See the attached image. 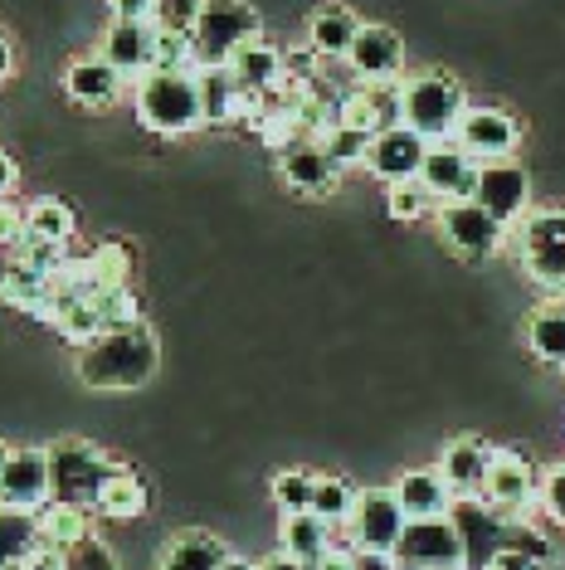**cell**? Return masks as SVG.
<instances>
[{"label":"cell","mask_w":565,"mask_h":570,"mask_svg":"<svg viewBox=\"0 0 565 570\" xmlns=\"http://www.w3.org/2000/svg\"><path fill=\"white\" fill-rule=\"evenodd\" d=\"M137 118L147 132L161 137H186L205 127V102H200V79L196 73H147L137 83Z\"/></svg>","instance_id":"obj_2"},{"label":"cell","mask_w":565,"mask_h":570,"mask_svg":"<svg viewBox=\"0 0 565 570\" xmlns=\"http://www.w3.org/2000/svg\"><path fill=\"white\" fill-rule=\"evenodd\" d=\"M526 346L536 361L565 371V303H542L526 317Z\"/></svg>","instance_id":"obj_27"},{"label":"cell","mask_w":565,"mask_h":570,"mask_svg":"<svg viewBox=\"0 0 565 570\" xmlns=\"http://www.w3.org/2000/svg\"><path fill=\"white\" fill-rule=\"evenodd\" d=\"M16 73V49H10V40L0 35V79H10Z\"/></svg>","instance_id":"obj_52"},{"label":"cell","mask_w":565,"mask_h":570,"mask_svg":"<svg viewBox=\"0 0 565 570\" xmlns=\"http://www.w3.org/2000/svg\"><path fill=\"white\" fill-rule=\"evenodd\" d=\"M225 561H229L225 541L210 537V531H181L161 551V570H225Z\"/></svg>","instance_id":"obj_25"},{"label":"cell","mask_w":565,"mask_h":570,"mask_svg":"<svg viewBox=\"0 0 565 570\" xmlns=\"http://www.w3.org/2000/svg\"><path fill=\"white\" fill-rule=\"evenodd\" d=\"M69 570H118V561H112V551L98 537H88L83 547L69 551Z\"/></svg>","instance_id":"obj_42"},{"label":"cell","mask_w":565,"mask_h":570,"mask_svg":"<svg viewBox=\"0 0 565 570\" xmlns=\"http://www.w3.org/2000/svg\"><path fill=\"white\" fill-rule=\"evenodd\" d=\"M395 498H400V508H405L409 522H424V517H448V512H454V502H458L439 469H409L400 483H395Z\"/></svg>","instance_id":"obj_22"},{"label":"cell","mask_w":565,"mask_h":570,"mask_svg":"<svg viewBox=\"0 0 565 570\" xmlns=\"http://www.w3.org/2000/svg\"><path fill=\"white\" fill-rule=\"evenodd\" d=\"M444 570H464V566H444Z\"/></svg>","instance_id":"obj_56"},{"label":"cell","mask_w":565,"mask_h":570,"mask_svg":"<svg viewBox=\"0 0 565 570\" xmlns=\"http://www.w3.org/2000/svg\"><path fill=\"white\" fill-rule=\"evenodd\" d=\"M542 512L556 527H565V463H556V469L542 478Z\"/></svg>","instance_id":"obj_41"},{"label":"cell","mask_w":565,"mask_h":570,"mask_svg":"<svg viewBox=\"0 0 565 570\" xmlns=\"http://www.w3.org/2000/svg\"><path fill=\"white\" fill-rule=\"evenodd\" d=\"M424 186L444 200H473V186H478V161L458 147L454 137L448 141H429V157H424V171H419Z\"/></svg>","instance_id":"obj_16"},{"label":"cell","mask_w":565,"mask_h":570,"mask_svg":"<svg viewBox=\"0 0 565 570\" xmlns=\"http://www.w3.org/2000/svg\"><path fill=\"white\" fill-rule=\"evenodd\" d=\"M6 463H10V449H6V444H0V473H6Z\"/></svg>","instance_id":"obj_54"},{"label":"cell","mask_w":565,"mask_h":570,"mask_svg":"<svg viewBox=\"0 0 565 570\" xmlns=\"http://www.w3.org/2000/svg\"><path fill=\"white\" fill-rule=\"evenodd\" d=\"M356 492L346 478H317V492H313V512L323 517L327 527H346L351 522V512H356Z\"/></svg>","instance_id":"obj_32"},{"label":"cell","mask_w":565,"mask_h":570,"mask_svg":"<svg viewBox=\"0 0 565 570\" xmlns=\"http://www.w3.org/2000/svg\"><path fill=\"white\" fill-rule=\"evenodd\" d=\"M112 6V20H147L157 16V0H108Z\"/></svg>","instance_id":"obj_45"},{"label":"cell","mask_w":565,"mask_h":570,"mask_svg":"<svg viewBox=\"0 0 565 570\" xmlns=\"http://www.w3.org/2000/svg\"><path fill=\"white\" fill-rule=\"evenodd\" d=\"M264 20L249 0H205L196 30V69H220V63L235 59V49H244L249 40H264Z\"/></svg>","instance_id":"obj_4"},{"label":"cell","mask_w":565,"mask_h":570,"mask_svg":"<svg viewBox=\"0 0 565 570\" xmlns=\"http://www.w3.org/2000/svg\"><path fill=\"white\" fill-rule=\"evenodd\" d=\"M225 570H259V566H249V561H235V556H229V561H225Z\"/></svg>","instance_id":"obj_53"},{"label":"cell","mask_w":565,"mask_h":570,"mask_svg":"<svg viewBox=\"0 0 565 570\" xmlns=\"http://www.w3.org/2000/svg\"><path fill=\"white\" fill-rule=\"evenodd\" d=\"M356 570H400L395 556H380V551H356Z\"/></svg>","instance_id":"obj_47"},{"label":"cell","mask_w":565,"mask_h":570,"mask_svg":"<svg viewBox=\"0 0 565 570\" xmlns=\"http://www.w3.org/2000/svg\"><path fill=\"white\" fill-rule=\"evenodd\" d=\"M229 73L244 83V88H254V94H274V88H282V55L268 40H249L244 49H235V59H229Z\"/></svg>","instance_id":"obj_24"},{"label":"cell","mask_w":565,"mask_h":570,"mask_svg":"<svg viewBox=\"0 0 565 570\" xmlns=\"http://www.w3.org/2000/svg\"><path fill=\"white\" fill-rule=\"evenodd\" d=\"M464 112H468V98L458 79H448L439 69L405 79V127H415L424 141H448Z\"/></svg>","instance_id":"obj_5"},{"label":"cell","mask_w":565,"mask_h":570,"mask_svg":"<svg viewBox=\"0 0 565 570\" xmlns=\"http://www.w3.org/2000/svg\"><path fill=\"white\" fill-rule=\"evenodd\" d=\"M147 512V483L132 473V469H118L108 478L98 498V517H112V522H132V517Z\"/></svg>","instance_id":"obj_29"},{"label":"cell","mask_w":565,"mask_h":570,"mask_svg":"<svg viewBox=\"0 0 565 570\" xmlns=\"http://www.w3.org/2000/svg\"><path fill=\"white\" fill-rule=\"evenodd\" d=\"M313 492H317V478L303 473V469H288V473L274 478V502L282 508V517L313 512Z\"/></svg>","instance_id":"obj_35"},{"label":"cell","mask_w":565,"mask_h":570,"mask_svg":"<svg viewBox=\"0 0 565 570\" xmlns=\"http://www.w3.org/2000/svg\"><path fill=\"white\" fill-rule=\"evenodd\" d=\"M346 63H351V73L361 83L400 79L405 45H400V35H395L390 24H361V35H356V45H351V55H346Z\"/></svg>","instance_id":"obj_18"},{"label":"cell","mask_w":565,"mask_h":570,"mask_svg":"<svg viewBox=\"0 0 565 570\" xmlns=\"http://www.w3.org/2000/svg\"><path fill=\"white\" fill-rule=\"evenodd\" d=\"M63 94L79 102V108H112L122 94V73L102 55H83L63 69Z\"/></svg>","instance_id":"obj_21"},{"label":"cell","mask_w":565,"mask_h":570,"mask_svg":"<svg viewBox=\"0 0 565 570\" xmlns=\"http://www.w3.org/2000/svg\"><path fill=\"white\" fill-rule=\"evenodd\" d=\"M93 303H98V313H102V332L137 327V322H141V307H137V293L132 288H98Z\"/></svg>","instance_id":"obj_37"},{"label":"cell","mask_w":565,"mask_h":570,"mask_svg":"<svg viewBox=\"0 0 565 570\" xmlns=\"http://www.w3.org/2000/svg\"><path fill=\"white\" fill-rule=\"evenodd\" d=\"M34 517H40V541H49L59 551H73L93 537V512L69 508V502H44Z\"/></svg>","instance_id":"obj_26"},{"label":"cell","mask_w":565,"mask_h":570,"mask_svg":"<svg viewBox=\"0 0 565 570\" xmlns=\"http://www.w3.org/2000/svg\"><path fill=\"white\" fill-rule=\"evenodd\" d=\"M278 171L293 190H303V196H327V190H337L341 166L327 157L323 141H293V147L282 151Z\"/></svg>","instance_id":"obj_20"},{"label":"cell","mask_w":565,"mask_h":570,"mask_svg":"<svg viewBox=\"0 0 565 570\" xmlns=\"http://www.w3.org/2000/svg\"><path fill=\"white\" fill-rule=\"evenodd\" d=\"M200 79V102H205V122H239V118H259L264 112V94L244 88L229 63L220 69H196Z\"/></svg>","instance_id":"obj_17"},{"label":"cell","mask_w":565,"mask_h":570,"mask_svg":"<svg viewBox=\"0 0 565 570\" xmlns=\"http://www.w3.org/2000/svg\"><path fill=\"white\" fill-rule=\"evenodd\" d=\"M351 547L356 551H380V556H395L400 547L409 517L400 508V498H395V488H366L361 498H356V512H351Z\"/></svg>","instance_id":"obj_7"},{"label":"cell","mask_w":565,"mask_h":570,"mask_svg":"<svg viewBox=\"0 0 565 570\" xmlns=\"http://www.w3.org/2000/svg\"><path fill=\"white\" fill-rule=\"evenodd\" d=\"M157 336L147 327H118V332H98L93 342L79 346V381L93 391H137L157 375Z\"/></svg>","instance_id":"obj_1"},{"label":"cell","mask_w":565,"mask_h":570,"mask_svg":"<svg viewBox=\"0 0 565 570\" xmlns=\"http://www.w3.org/2000/svg\"><path fill=\"white\" fill-rule=\"evenodd\" d=\"M356 35H361V20L346 6H317L313 20H307V49H313L317 59H346Z\"/></svg>","instance_id":"obj_23"},{"label":"cell","mask_w":565,"mask_h":570,"mask_svg":"<svg viewBox=\"0 0 565 570\" xmlns=\"http://www.w3.org/2000/svg\"><path fill=\"white\" fill-rule=\"evenodd\" d=\"M44 502H54L49 449H10V463H6V473H0V508L40 512Z\"/></svg>","instance_id":"obj_11"},{"label":"cell","mask_w":565,"mask_h":570,"mask_svg":"<svg viewBox=\"0 0 565 570\" xmlns=\"http://www.w3.org/2000/svg\"><path fill=\"white\" fill-rule=\"evenodd\" d=\"M473 200L483 205L497 225H517L526 200H532V180L517 161H478V186H473Z\"/></svg>","instance_id":"obj_12"},{"label":"cell","mask_w":565,"mask_h":570,"mask_svg":"<svg viewBox=\"0 0 565 570\" xmlns=\"http://www.w3.org/2000/svg\"><path fill=\"white\" fill-rule=\"evenodd\" d=\"M487 570H542V566L526 561V556H517V551H503V556H497V561L487 566Z\"/></svg>","instance_id":"obj_49"},{"label":"cell","mask_w":565,"mask_h":570,"mask_svg":"<svg viewBox=\"0 0 565 570\" xmlns=\"http://www.w3.org/2000/svg\"><path fill=\"white\" fill-rule=\"evenodd\" d=\"M24 570H69V551L49 547V541H40L30 556H24Z\"/></svg>","instance_id":"obj_44"},{"label":"cell","mask_w":565,"mask_h":570,"mask_svg":"<svg viewBox=\"0 0 565 570\" xmlns=\"http://www.w3.org/2000/svg\"><path fill=\"white\" fill-rule=\"evenodd\" d=\"M88 274L98 288H132V249L127 244H98L88 254Z\"/></svg>","instance_id":"obj_33"},{"label":"cell","mask_w":565,"mask_h":570,"mask_svg":"<svg viewBox=\"0 0 565 570\" xmlns=\"http://www.w3.org/2000/svg\"><path fill=\"white\" fill-rule=\"evenodd\" d=\"M483 502L507 522H522V512L532 502H542V483H536L532 459L517 449H493V469H487L483 483Z\"/></svg>","instance_id":"obj_6"},{"label":"cell","mask_w":565,"mask_h":570,"mask_svg":"<svg viewBox=\"0 0 565 570\" xmlns=\"http://www.w3.org/2000/svg\"><path fill=\"white\" fill-rule=\"evenodd\" d=\"M6 570H24V561H20V566H6Z\"/></svg>","instance_id":"obj_55"},{"label":"cell","mask_w":565,"mask_h":570,"mask_svg":"<svg viewBox=\"0 0 565 570\" xmlns=\"http://www.w3.org/2000/svg\"><path fill=\"white\" fill-rule=\"evenodd\" d=\"M395 566L400 570L464 566V537H458L454 517H424V522H409L400 547H395Z\"/></svg>","instance_id":"obj_8"},{"label":"cell","mask_w":565,"mask_h":570,"mask_svg":"<svg viewBox=\"0 0 565 570\" xmlns=\"http://www.w3.org/2000/svg\"><path fill=\"white\" fill-rule=\"evenodd\" d=\"M385 210H390L395 219H424L429 210H439V196H434V190L415 176V180H400V186H390V196H385Z\"/></svg>","instance_id":"obj_34"},{"label":"cell","mask_w":565,"mask_h":570,"mask_svg":"<svg viewBox=\"0 0 565 570\" xmlns=\"http://www.w3.org/2000/svg\"><path fill=\"white\" fill-rule=\"evenodd\" d=\"M151 45H157V24L147 20H112L102 30L98 55L122 73V83H141L151 73Z\"/></svg>","instance_id":"obj_15"},{"label":"cell","mask_w":565,"mask_h":570,"mask_svg":"<svg viewBox=\"0 0 565 570\" xmlns=\"http://www.w3.org/2000/svg\"><path fill=\"white\" fill-rule=\"evenodd\" d=\"M24 235L30 239H40V244H69L73 239V210L63 200L54 196H44V200H34L30 210H24Z\"/></svg>","instance_id":"obj_31"},{"label":"cell","mask_w":565,"mask_h":570,"mask_svg":"<svg viewBox=\"0 0 565 570\" xmlns=\"http://www.w3.org/2000/svg\"><path fill=\"white\" fill-rule=\"evenodd\" d=\"M454 141L473 161H507L522 141V127L503 108H468L454 127Z\"/></svg>","instance_id":"obj_10"},{"label":"cell","mask_w":565,"mask_h":570,"mask_svg":"<svg viewBox=\"0 0 565 570\" xmlns=\"http://www.w3.org/2000/svg\"><path fill=\"white\" fill-rule=\"evenodd\" d=\"M370 132H361V127H346V122H337L331 132L323 137V147H327V157L337 161V166H356V161H366L370 157Z\"/></svg>","instance_id":"obj_38"},{"label":"cell","mask_w":565,"mask_h":570,"mask_svg":"<svg viewBox=\"0 0 565 570\" xmlns=\"http://www.w3.org/2000/svg\"><path fill=\"white\" fill-rule=\"evenodd\" d=\"M517 254L542 288H565V210H542L526 219Z\"/></svg>","instance_id":"obj_9"},{"label":"cell","mask_w":565,"mask_h":570,"mask_svg":"<svg viewBox=\"0 0 565 570\" xmlns=\"http://www.w3.org/2000/svg\"><path fill=\"white\" fill-rule=\"evenodd\" d=\"M259 570H313L307 561H298V556H288V551H278V556H268V561Z\"/></svg>","instance_id":"obj_50"},{"label":"cell","mask_w":565,"mask_h":570,"mask_svg":"<svg viewBox=\"0 0 565 570\" xmlns=\"http://www.w3.org/2000/svg\"><path fill=\"white\" fill-rule=\"evenodd\" d=\"M507 551H517V556H526V561H536V566L551 561V541L536 527H526V522H507Z\"/></svg>","instance_id":"obj_40"},{"label":"cell","mask_w":565,"mask_h":570,"mask_svg":"<svg viewBox=\"0 0 565 570\" xmlns=\"http://www.w3.org/2000/svg\"><path fill=\"white\" fill-rule=\"evenodd\" d=\"M282 551L298 556V561H307V566H317L331 551V527L317 512L282 517Z\"/></svg>","instance_id":"obj_28"},{"label":"cell","mask_w":565,"mask_h":570,"mask_svg":"<svg viewBox=\"0 0 565 570\" xmlns=\"http://www.w3.org/2000/svg\"><path fill=\"white\" fill-rule=\"evenodd\" d=\"M313 570H356V547H331Z\"/></svg>","instance_id":"obj_46"},{"label":"cell","mask_w":565,"mask_h":570,"mask_svg":"<svg viewBox=\"0 0 565 570\" xmlns=\"http://www.w3.org/2000/svg\"><path fill=\"white\" fill-rule=\"evenodd\" d=\"M205 0H157V16H151V24L166 35H190L200 20Z\"/></svg>","instance_id":"obj_39"},{"label":"cell","mask_w":565,"mask_h":570,"mask_svg":"<svg viewBox=\"0 0 565 570\" xmlns=\"http://www.w3.org/2000/svg\"><path fill=\"white\" fill-rule=\"evenodd\" d=\"M24 235V210L10 196H0V249H16Z\"/></svg>","instance_id":"obj_43"},{"label":"cell","mask_w":565,"mask_h":570,"mask_svg":"<svg viewBox=\"0 0 565 570\" xmlns=\"http://www.w3.org/2000/svg\"><path fill=\"white\" fill-rule=\"evenodd\" d=\"M439 229L464 258L497 254V244H503V235H507V225H497L478 200H444L439 205Z\"/></svg>","instance_id":"obj_13"},{"label":"cell","mask_w":565,"mask_h":570,"mask_svg":"<svg viewBox=\"0 0 565 570\" xmlns=\"http://www.w3.org/2000/svg\"><path fill=\"white\" fill-rule=\"evenodd\" d=\"M487 469H493V444H483V439H454V444L444 449V459H439V473H444V483L454 488V498L464 502V498H483V483H487Z\"/></svg>","instance_id":"obj_19"},{"label":"cell","mask_w":565,"mask_h":570,"mask_svg":"<svg viewBox=\"0 0 565 570\" xmlns=\"http://www.w3.org/2000/svg\"><path fill=\"white\" fill-rule=\"evenodd\" d=\"M16 268H20V258H16V249H0V288H6L10 278H16Z\"/></svg>","instance_id":"obj_51"},{"label":"cell","mask_w":565,"mask_h":570,"mask_svg":"<svg viewBox=\"0 0 565 570\" xmlns=\"http://www.w3.org/2000/svg\"><path fill=\"white\" fill-rule=\"evenodd\" d=\"M54 327L69 336V342H93V336L102 332V313H98V303L93 297H79V303H69V307H59L54 313Z\"/></svg>","instance_id":"obj_36"},{"label":"cell","mask_w":565,"mask_h":570,"mask_svg":"<svg viewBox=\"0 0 565 570\" xmlns=\"http://www.w3.org/2000/svg\"><path fill=\"white\" fill-rule=\"evenodd\" d=\"M424 157H429V141H424L415 127H390L370 141V157H366V171L380 176L385 186H400V180H415L424 171Z\"/></svg>","instance_id":"obj_14"},{"label":"cell","mask_w":565,"mask_h":570,"mask_svg":"<svg viewBox=\"0 0 565 570\" xmlns=\"http://www.w3.org/2000/svg\"><path fill=\"white\" fill-rule=\"evenodd\" d=\"M20 186V166L6 157V151H0V196H10V190Z\"/></svg>","instance_id":"obj_48"},{"label":"cell","mask_w":565,"mask_h":570,"mask_svg":"<svg viewBox=\"0 0 565 570\" xmlns=\"http://www.w3.org/2000/svg\"><path fill=\"white\" fill-rule=\"evenodd\" d=\"M122 463L108 459L102 449L83 444V439H59L49 449V483H54V502H69V508L98 512V498L108 488V478L118 473Z\"/></svg>","instance_id":"obj_3"},{"label":"cell","mask_w":565,"mask_h":570,"mask_svg":"<svg viewBox=\"0 0 565 570\" xmlns=\"http://www.w3.org/2000/svg\"><path fill=\"white\" fill-rule=\"evenodd\" d=\"M34 547H40V517H34V512H16V508H0V570L20 566Z\"/></svg>","instance_id":"obj_30"}]
</instances>
